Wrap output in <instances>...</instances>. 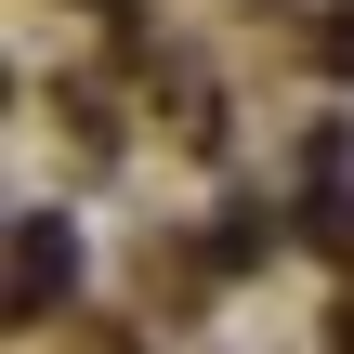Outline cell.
Listing matches in <instances>:
<instances>
[{
	"label": "cell",
	"instance_id": "2",
	"mask_svg": "<svg viewBox=\"0 0 354 354\" xmlns=\"http://www.w3.org/2000/svg\"><path fill=\"white\" fill-rule=\"evenodd\" d=\"M328 66H354V0H342V26H328Z\"/></svg>",
	"mask_w": 354,
	"mask_h": 354
},
{
	"label": "cell",
	"instance_id": "1",
	"mask_svg": "<svg viewBox=\"0 0 354 354\" xmlns=\"http://www.w3.org/2000/svg\"><path fill=\"white\" fill-rule=\"evenodd\" d=\"M66 276H79V236H66L53 210H26V223H13V315H53Z\"/></svg>",
	"mask_w": 354,
	"mask_h": 354
},
{
	"label": "cell",
	"instance_id": "3",
	"mask_svg": "<svg viewBox=\"0 0 354 354\" xmlns=\"http://www.w3.org/2000/svg\"><path fill=\"white\" fill-rule=\"evenodd\" d=\"M342 354H354V315H342Z\"/></svg>",
	"mask_w": 354,
	"mask_h": 354
}]
</instances>
